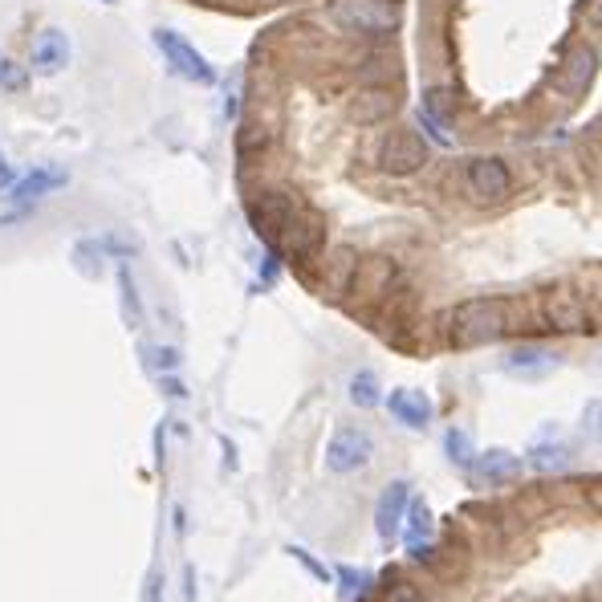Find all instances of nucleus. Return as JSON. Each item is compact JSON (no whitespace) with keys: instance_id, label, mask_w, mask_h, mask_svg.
<instances>
[{"instance_id":"a211bd4d","label":"nucleus","mask_w":602,"mask_h":602,"mask_svg":"<svg viewBox=\"0 0 602 602\" xmlns=\"http://www.w3.org/2000/svg\"><path fill=\"white\" fill-rule=\"evenodd\" d=\"M444 452H448V460L460 464V468H472V464H476V448H472V440H468L460 428H448V432H444Z\"/></svg>"},{"instance_id":"4be33fe9","label":"nucleus","mask_w":602,"mask_h":602,"mask_svg":"<svg viewBox=\"0 0 602 602\" xmlns=\"http://www.w3.org/2000/svg\"><path fill=\"white\" fill-rule=\"evenodd\" d=\"M594 505H598V509H602V485H598V489H594Z\"/></svg>"},{"instance_id":"6e6552de","label":"nucleus","mask_w":602,"mask_h":602,"mask_svg":"<svg viewBox=\"0 0 602 602\" xmlns=\"http://www.w3.org/2000/svg\"><path fill=\"white\" fill-rule=\"evenodd\" d=\"M403 541H407V554L411 558H424L432 546H436V521H432V509H428V501H419V497H411V505H407V517H403Z\"/></svg>"},{"instance_id":"4468645a","label":"nucleus","mask_w":602,"mask_h":602,"mask_svg":"<svg viewBox=\"0 0 602 602\" xmlns=\"http://www.w3.org/2000/svg\"><path fill=\"white\" fill-rule=\"evenodd\" d=\"M371 598H375V602H432L424 586H419L411 574H395V566H391V574H383V578L375 582ZM371 598H367V602H371Z\"/></svg>"},{"instance_id":"f03ea898","label":"nucleus","mask_w":602,"mask_h":602,"mask_svg":"<svg viewBox=\"0 0 602 602\" xmlns=\"http://www.w3.org/2000/svg\"><path fill=\"white\" fill-rule=\"evenodd\" d=\"M326 17L342 33H358V37H387L399 25L395 0H330Z\"/></svg>"},{"instance_id":"1a4fd4ad","label":"nucleus","mask_w":602,"mask_h":602,"mask_svg":"<svg viewBox=\"0 0 602 602\" xmlns=\"http://www.w3.org/2000/svg\"><path fill=\"white\" fill-rule=\"evenodd\" d=\"M387 411H391L395 424H403V428H411V432H419V428L432 424V399H428L424 391H415V387L391 391V395H387Z\"/></svg>"},{"instance_id":"0eeeda50","label":"nucleus","mask_w":602,"mask_h":602,"mask_svg":"<svg viewBox=\"0 0 602 602\" xmlns=\"http://www.w3.org/2000/svg\"><path fill=\"white\" fill-rule=\"evenodd\" d=\"M371 456H375V440L354 424L338 428L334 440L326 444V468L330 472H354V468H363Z\"/></svg>"},{"instance_id":"6ab92c4d","label":"nucleus","mask_w":602,"mask_h":602,"mask_svg":"<svg viewBox=\"0 0 602 602\" xmlns=\"http://www.w3.org/2000/svg\"><path fill=\"white\" fill-rule=\"evenodd\" d=\"M57 184H66V175H62V171H37V175H29L25 184L17 188V196L29 200V196H41L45 188H57Z\"/></svg>"},{"instance_id":"5701e85b","label":"nucleus","mask_w":602,"mask_h":602,"mask_svg":"<svg viewBox=\"0 0 602 602\" xmlns=\"http://www.w3.org/2000/svg\"><path fill=\"white\" fill-rule=\"evenodd\" d=\"M590 602H602V590H594V594H590Z\"/></svg>"},{"instance_id":"f8f14e48","label":"nucleus","mask_w":602,"mask_h":602,"mask_svg":"<svg viewBox=\"0 0 602 602\" xmlns=\"http://www.w3.org/2000/svg\"><path fill=\"white\" fill-rule=\"evenodd\" d=\"M562 363V358L554 354V350H546V346H537V342H529V346H513L509 354H505V367L513 371V375H550L554 367Z\"/></svg>"},{"instance_id":"423d86ee","label":"nucleus","mask_w":602,"mask_h":602,"mask_svg":"<svg viewBox=\"0 0 602 602\" xmlns=\"http://www.w3.org/2000/svg\"><path fill=\"white\" fill-rule=\"evenodd\" d=\"M541 322H546V330H558V334H586L590 306L574 289H554L546 297V306H541Z\"/></svg>"},{"instance_id":"20e7f679","label":"nucleus","mask_w":602,"mask_h":602,"mask_svg":"<svg viewBox=\"0 0 602 602\" xmlns=\"http://www.w3.org/2000/svg\"><path fill=\"white\" fill-rule=\"evenodd\" d=\"M375 159L387 175H415L428 163V147L419 139V131H387Z\"/></svg>"},{"instance_id":"f257e3e1","label":"nucleus","mask_w":602,"mask_h":602,"mask_svg":"<svg viewBox=\"0 0 602 602\" xmlns=\"http://www.w3.org/2000/svg\"><path fill=\"white\" fill-rule=\"evenodd\" d=\"M448 338L452 346H489L513 330V306L505 297H472L448 314Z\"/></svg>"},{"instance_id":"aec40b11","label":"nucleus","mask_w":602,"mask_h":602,"mask_svg":"<svg viewBox=\"0 0 602 602\" xmlns=\"http://www.w3.org/2000/svg\"><path fill=\"white\" fill-rule=\"evenodd\" d=\"M582 432H586V440L602 444V399H590L582 407Z\"/></svg>"},{"instance_id":"ddd939ff","label":"nucleus","mask_w":602,"mask_h":602,"mask_svg":"<svg viewBox=\"0 0 602 602\" xmlns=\"http://www.w3.org/2000/svg\"><path fill=\"white\" fill-rule=\"evenodd\" d=\"M521 472V460L505 448H489V452H480L476 464H472V476L480 480V485H505V480H513Z\"/></svg>"},{"instance_id":"f3484780","label":"nucleus","mask_w":602,"mask_h":602,"mask_svg":"<svg viewBox=\"0 0 602 602\" xmlns=\"http://www.w3.org/2000/svg\"><path fill=\"white\" fill-rule=\"evenodd\" d=\"M570 74H574V78H566V82H570V94H582V90L590 86V78H594V49H586V45L574 49Z\"/></svg>"},{"instance_id":"412c9836","label":"nucleus","mask_w":602,"mask_h":602,"mask_svg":"<svg viewBox=\"0 0 602 602\" xmlns=\"http://www.w3.org/2000/svg\"><path fill=\"white\" fill-rule=\"evenodd\" d=\"M9 184H13V171H9L5 155H0V188H9Z\"/></svg>"},{"instance_id":"2eb2a0df","label":"nucleus","mask_w":602,"mask_h":602,"mask_svg":"<svg viewBox=\"0 0 602 602\" xmlns=\"http://www.w3.org/2000/svg\"><path fill=\"white\" fill-rule=\"evenodd\" d=\"M570 448L566 444H554V440H546V444H533L529 452H525V464L533 468V472H566L570 468Z\"/></svg>"},{"instance_id":"39448f33","label":"nucleus","mask_w":602,"mask_h":602,"mask_svg":"<svg viewBox=\"0 0 602 602\" xmlns=\"http://www.w3.org/2000/svg\"><path fill=\"white\" fill-rule=\"evenodd\" d=\"M464 184H468V196L493 204V200L509 196L513 171H509V163L497 159V155H480V159H472V163L464 167Z\"/></svg>"},{"instance_id":"b1692460","label":"nucleus","mask_w":602,"mask_h":602,"mask_svg":"<svg viewBox=\"0 0 602 602\" xmlns=\"http://www.w3.org/2000/svg\"><path fill=\"white\" fill-rule=\"evenodd\" d=\"M0 62H5V57H0Z\"/></svg>"},{"instance_id":"7ed1b4c3","label":"nucleus","mask_w":602,"mask_h":602,"mask_svg":"<svg viewBox=\"0 0 602 602\" xmlns=\"http://www.w3.org/2000/svg\"><path fill=\"white\" fill-rule=\"evenodd\" d=\"M155 45H159L163 62L171 66L175 78L196 82V86H216V66L208 62V57L188 37H179L175 29H155Z\"/></svg>"},{"instance_id":"dca6fc26","label":"nucleus","mask_w":602,"mask_h":602,"mask_svg":"<svg viewBox=\"0 0 602 602\" xmlns=\"http://www.w3.org/2000/svg\"><path fill=\"white\" fill-rule=\"evenodd\" d=\"M350 399H354V407H379V399H383L379 375L375 371H358L350 379Z\"/></svg>"},{"instance_id":"9b49d317","label":"nucleus","mask_w":602,"mask_h":602,"mask_svg":"<svg viewBox=\"0 0 602 602\" xmlns=\"http://www.w3.org/2000/svg\"><path fill=\"white\" fill-rule=\"evenodd\" d=\"M407 505H411V493H407L403 480H395V485L383 489V497H379V505H375V529H379L383 541L399 537V525H403V517H407Z\"/></svg>"},{"instance_id":"9d476101","label":"nucleus","mask_w":602,"mask_h":602,"mask_svg":"<svg viewBox=\"0 0 602 602\" xmlns=\"http://www.w3.org/2000/svg\"><path fill=\"white\" fill-rule=\"evenodd\" d=\"M29 62H33L37 74H57V70H66V66H70V37H66L62 29H41L37 41H33Z\"/></svg>"}]
</instances>
